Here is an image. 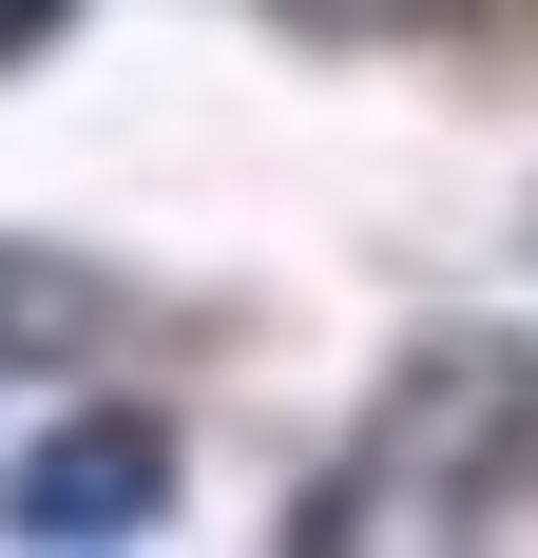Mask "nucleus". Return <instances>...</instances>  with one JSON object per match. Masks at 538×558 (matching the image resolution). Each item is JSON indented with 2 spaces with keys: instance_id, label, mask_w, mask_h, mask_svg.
I'll use <instances>...</instances> for the list:
<instances>
[{
  "instance_id": "obj_1",
  "label": "nucleus",
  "mask_w": 538,
  "mask_h": 558,
  "mask_svg": "<svg viewBox=\"0 0 538 558\" xmlns=\"http://www.w3.org/2000/svg\"><path fill=\"white\" fill-rule=\"evenodd\" d=\"M538 501V328H424L384 366V404L346 424V462L308 482L289 539L308 558H442V539H500Z\"/></svg>"
},
{
  "instance_id": "obj_2",
  "label": "nucleus",
  "mask_w": 538,
  "mask_h": 558,
  "mask_svg": "<svg viewBox=\"0 0 538 558\" xmlns=\"http://www.w3.org/2000/svg\"><path fill=\"white\" fill-rule=\"evenodd\" d=\"M155 501H173V424H155V404H77V424H39V444H20L0 539L97 558V539H155Z\"/></svg>"
},
{
  "instance_id": "obj_3",
  "label": "nucleus",
  "mask_w": 538,
  "mask_h": 558,
  "mask_svg": "<svg viewBox=\"0 0 538 558\" xmlns=\"http://www.w3.org/2000/svg\"><path fill=\"white\" fill-rule=\"evenodd\" d=\"M308 39H462V20H500V0H289Z\"/></svg>"
},
{
  "instance_id": "obj_4",
  "label": "nucleus",
  "mask_w": 538,
  "mask_h": 558,
  "mask_svg": "<svg viewBox=\"0 0 538 558\" xmlns=\"http://www.w3.org/2000/svg\"><path fill=\"white\" fill-rule=\"evenodd\" d=\"M58 20H77V0H0V77H20V58H39Z\"/></svg>"
}]
</instances>
